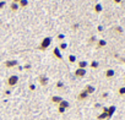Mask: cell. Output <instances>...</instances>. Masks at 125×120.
I'll return each mask as SVG.
<instances>
[{
	"mask_svg": "<svg viewBox=\"0 0 125 120\" xmlns=\"http://www.w3.org/2000/svg\"><path fill=\"white\" fill-rule=\"evenodd\" d=\"M61 100H62V98H61V97H59V96H53V97H52V102H53V103H55V104H59Z\"/></svg>",
	"mask_w": 125,
	"mask_h": 120,
	"instance_id": "cell-10",
	"label": "cell"
},
{
	"mask_svg": "<svg viewBox=\"0 0 125 120\" xmlns=\"http://www.w3.org/2000/svg\"><path fill=\"white\" fill-rule=\"evenodd\" d=\"M12 1H14V3H16V4H19V3L21 1V0H12Z\"/></svg>",
	"mask_w": 125,
	"mask_h": 120,
	"instance_id": "cell-31",
	"label": "cell"
},
{
	"mask_svg": "<svg viewBox=\"0 0 125 120\" xmlns=\"http://www.w3.org/2000/svg\"><path fill=\"white\" fill-rule=\"evenodd\" d=\"M58 48H59L60 50H65V49L68 48V44H66V43H64V42H61V43L59 44V47H58Z\"/></svg>",
	"mask_w": 125,
	"mask_h": 120,
	"instance_id": "cell-18",
	"label": "cell"
},
{
	"mask_svg": "<svg viewBox=\"0 0 125 120\" xmlns=\"http://www.w3.org/2000/svg\"><path fill=\"white\" fill-rule=\"evenodd\" d=\"M77 65H79V69H86L88 66V63L87 61H80Z\"/></svg>",
	"mask_w": 125,
	"mask_h": 120,
	"instance_id": "cell-14",
	"label": "cell"
},
{
	"mask_svg": "<svg viewBox=\"0 0 125 120\" xmlns=\"http://www.w3.org/2000/svg\"><path fill=\"white\" fill-rule=\"evenodd\" d=\"M19 63L16 61V60H8V61H5V68H9V69H11V68H14V66H16Z\"/></svg>",
	"mask_w": 125,
	"mask_h": 120,
	"instance_id": "cell-5",
	"label": "cell"
},
{
	"mask_svg": "<svg viewBox=\"0 0 125 120\" xmlns=\"http://www.w3.org/2000/svg\"><path fill=\"white\" fill-rule=\"evenodd\" d=\"M113 3H114V4H121L123 0H113Z\"/></svg>",
	"mask_w": 125,
	"mask_h": 120,
	"instance_id": "cell-29",
	"label": "cell"
},
{
	"mask_svg": "<svg viewBox=\"0 0 125 120\" xmlns=\"http://www.w3.org/2000/svg\"><path fill=\"white\" fill-rule=\"evenodd\" d=\"M62 87H64V83L62 82H58L56 83V88H62Z\"/></svg>",
	"mask_w": 125,
	"mask_h": 120,
	"instance_id": "cell-23",
	"label": "cell"
},
{
	"mask_svg": "<svg viewBox=\"0 0 125 120\" xmlns=\"http://www.w3.org/2000/svg\"><path fill=\"white\" fill-rule=\"evenodd\" d=\"M28 5V0H21V1L19 3V6L20 8H26Z\"/></svg>",
	"mask_w": 125,
	"mask_h": 120,
	"instance_id": "cell-16",
	"label": "cell"
},
{
	"mask_svg": "<svg viewBox=\"0 0 125 120\" xmlns=\"http://www.w3.org/2000/svg\"><path fill=\"white\" fill-rule=\"evenodd\" d=\"M30 90H31V91H34V90H36V86H34L33 83H31V85H30Z\"/></svg>",
	"mask_w": 125,
	"mask_h": 120,
	"instance_id": "cell-27",
	"label": "cell"
},
{
	"mask_svg": "<svg viewBox=\"0 0 125 120\" xmlns=\"http://www.w3.org/2000/svg\"><path fill=\"white\" fill-rule=\"evenodd\" d=\"M118 93H119L120 96H125V86L120 87V88L118 90Z\"/></svg>",
	"mask_w": 125,
	"mask_h": 120,
	"instance_id": "cell-19",
	"label": "cell"
},
{
	"mask_svg": "<svg viewBox=\"0 0 125 120\" xmlns=\"http://www.w3.org/2000/svg\"><path fill=\"white\" fill-rule=\"evenodd\" d=\"M86 75V69H76V71H75V76H77V77H83Z\"/></svg>",
	"mask_w": 125,
	"mask_h": 120,
	"instance_id": "cell-6",
	"label": "cell"
},
{
	"mask_svg": "<svg viewBox=\"0 0 125 120\" xmlns=\"http://www.w3.org/2000/svg\"><path fill=\"white\" fill-rule=\"evenodd\" d=\"M53 54H54V56L56 58V59H59V60H61L62 59V55H61V50L58 48V47H55L54 49H53Z\"/></svg>",
	"mask_w": 125,
	"mask_h": 120,
	"instance_id": "cell-3",
	"label": "cell"
},
{
	"mask_svg": "<svg viewBox=\"0 0 125 120\" xmlns=\"http://www.w3.org/2000/svg\"><path fill=\"white\" fill-rule=\"evenodd\" d=\"M50 44H52V38H50V37H45V38H43V40L41 42L38 49H39V50H45V49H48V47H49Z\"/></svg>",
	"mask_w": 125,
	"mask_h": 120,
	"instance_id": "cell-1",
	"label": "cell"
},
{
	"mask_svg": "<svg viewBox=\"0 0 125 120\" xmlns=\"http://www.w3.org/2000/svg\"><path fill=\"white\" fill-rule=\"evenodd\" d=\"M124 81H125V77H124Z\"/></svg>",
	"mask_w": 125,
	"mask_h": 120,
	"instance_id": "cell-32",
	"label": "cell"
},
{
	"mask_svg": "<svg viewBox=\"0 0 125 120\" xmlns=\"http://www.w3.org/2000/svg\"><path fill=\"white\" fill-rule=\"evenodd\" d=\"M5 5H6V3H5V1H0V9H3Z\"/></svg>",
	"mask_w": 125,
	"mask_h": 120,
	"instance_id": "cell-26",
	"label": "cell"
},
{
	"mask_svg": "<svg viewBox=\"0 0 125 120\" xmlns=\"http://www.w3.org/2000/svg\"><path fill=\"white\" fill-rule=\"evenodd\" d=\"M102 10H103V8H102V5H101V4H96V5H94V11H96L97 14L102 12Z\"/></svg>",
	"mask_w": 125,
	"mask_h": 120,
	"instance_id": "cell-15",
	"label": "cell"
},
{
	"mask_svg": "<svg viewBox=\"0 0 125 120\" xmlns=\"http://www.w3.org/2000/svg\"><path fill=\"white\" fill-rule=\"evenodd\" d=\"M58 105H59V107H61V108H64V109H68V108H69V103H68L66 100H64V99H62Z\"/></svg>",
	"mask_w": 125,
	"mask_h": 120,
	"instance_id": "cell-12",
	"label": "cell"
},
{
	"mask_svg": "<svg viewBox=\"0 0 125 120\" xmlns=\"http://www.w3.org/2000/svg\"><path fill=\"white\" fill-rule=\"evenodd\" d=\"M114 111H115V107L114 105H112V107H109L108 108V110H107V114H108V118H110L113 114H114Z\"/></svg>",
	"mask_w": 125,
	"mask_h": 120,
	"instance_id": "cell-11",
	"label": "cell"
},
{
	"mask_svg": "<svg viewBox=\"0 0 125 120\" xmlns=\"http://www.w3.org/2000/svg\"><path fill=\"white\" fill-rule=\"evenodd\" d=\"M104 75H105V77H107V79H112V77L115 75V72H114V70H112V69H108V70L104 72Z\"/></svg>",
	"mask_w": 125,
	"mask_h": 120,
	"instance_id": "cell-7",
	"label": "cell"
},
{
	"mask_svg": "<svg viewBox=\"0 0 125 120\" xmlns=\"http://www.w3.org/2000/svg\"><path fill=\"white\" fill-rule=\"evenodd\" d=\"M115 31L119 32V33H123V28L121 27H115Z\"/></svg>",
	"mask_w": 125,
	"mask_h": 120,
	"instance_id": "cell-24",
	"label": "cell"
},
{
	"mask_svg": "<svg viewBox=\"0 0 125 120\" xmlns=\"http://www.w3.org/2000/svg\"><path fill=\"white\" fill-rule=\"evenodd\" d=\"M87 97H88V94H87L85 91H82V92H80V93H79V96H77V99H79V100H83V99H86Z\"/></svg>",
	"mask_w": 125,
	"mask_h": 120,
	"instance_id": "cell-9",
	"label": "cell"
},
{
	"mask_svg": "<svg viewBox=\"0 0 125 120\" xmlns=\"http://www.w3.org/2000/svg\"><path fill=\"white\" fill-rule=\"evenodd\" d=\"M48 81H49V80H48V77H47L45 75H41V76L38 77V82H39L42 86H45V85L48 83Z\"/></svg>",
	"mask_w": 125,
	"mask_h": 120,
	"instance_id": "cell-4",
	"label": "cell"
},
{
	"mask_svg": "<svg viewBox=\"0 0 125 120\" xmlns=\"http://www.w3.org/2000/svg\"><path fill=\"white\" fill-rule=\"evenodd\" d=\"M87 94H91V93H93L94 92V87L93 86H91V85H87L86 87H85V90H83Z\"/></svg>",
	"mask_w": 125,
	"mask_h": 120,
	"instance_id": "cell-8",
	"label": "cell"
},
{
	"mask_svg": "<svg viewBox=\"0 0 125 120\" xmlns=\"http://www.w3.org/2000/svg\"><path fill=\"white\" fill-rule=\"evenodd\" d=\"M90 43H94V42H97V38L94 37V36H92L91 38H90V40H88Z\"/></svg>",
	"mask_w": 125,
	"mask_h": 120,
	"instance_id": "cell-22",
	"label": "cell"
},
{
	"mask_svg": "<svg viewBox=\"0 0 125 120\" xmlns=\"http://www.w3.org/2000/svg\"><path fill=\"white\" fill-rule=\"evenodd\" d=\"M17 83H19V76H17V75H11V76L8 79V81H6V85H8L9 87H15Z\"/></svg>",
	"mask_w": 125,
	"mask_h": 120,
	"instance_id": "cell-2",
	"label": "cell"
},
{
	"mask_svg": "<svg viewBox=\"0 0 125 120\" xmlns=\"http://www.w3.org/2000/svg\"><path fill=\"white\" fill-rule=\"evenodd\" d=\"M19 8H20V6H19V4H16V3H12V4L10 5V9H11L12 11H17Z\"/></svg>",
	"mask_w": 125,
	"mask_h": 120,
	"instance_id": "cell-17",
	"label": "cell"
},
{
	"mask_svg": "<svg viewBox=\"0 0 125 120\" xmlns=\"http://www.w3.org/2000/svg\"><path fill=\"white\" fill-rule=\"evenodd\" d=\"M105 45H107V42H105L104 39L97 40V47H98V48H103V47H105Z\"/></svg>",
	"mask_w": 125,
	"mask_h": 120,
	"instance_id": "cell-13",
	"label": "cell"
},
{
	"mask_svg": "<svg viewBox=\"0 0 125 120\" xmlns=\"http://www.w3.org/2000/svg\"><path fill=\"white\" fill-rule=\"evenodd\" d=\"M58 110H59V113H64L66 109H64V108H61V107H58Z\"/></svg>",
	"mask_w": 125,
	"mask_h": 120,
	"instance_id": "cell-25",
	"label": "cell"
},
{
	"mask_svg": "<svg viewBox=\"0 0 125 120\" xmlns=\"http://www.w3.org/2000/svg\"><path fill=\"white\" fill-rule=\"evenodd\" d=\"M64 38H65V36H64V34H59V36H58V39H60V40H62Z\"/></svg>",
	"mask_w": 125,
	"mask_h": 120,
	"instance_id": "cell-28",
	"label": "cell"
},
{
	"mask_svg": "<svg viewBox=\"0 0 125 120\" xmlns=\"http://www.w3.org/2000/svg\"><path fill=\"white\" fill-rule=\"evenodd\" d=\"M97 30H98V32H101V31H103V27H102V26H98Z\"/></svg>",
	"mask_w": 125,
	"mask_h": 120,
	"instance_id": "cell-30",
	"label": "cell"
},
{
	"mask_svg": "<svg viewBox=\"0 0 125 120\" xmlns=\"http://www.w3.org/2000/svg\"><path fill=\"white\" fill-rule=\"evenodd\" d=\"M69 61H70V63H75V61H76V56H75V55H70V56H69Z\"/></svg>",
	"mask_w": 125,
	"mask_h": 120,
	"instance_id": "cell-21",
	"label": "cell"
},
{
	"mask_svg": "<svg viewBox=\"0 0 125 120\" xmlns=\"http://www.w3.org/2000/svg\"><path fill=\"white\" fill-rule=\"evenodd\" d=\"M91 68H92V69H97V68H98V61L93 60V61L91 63Z\"/></svg>",
	"mask_w": 125,
	"mask_h": 120,
	"instance_id": "cell-20",
	"label": "cell"
}]
</instances>
